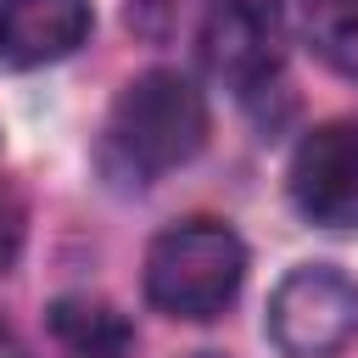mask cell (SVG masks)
I'll return each instance as SVG.
<instances>
[{
	"label": "cell",
	"instance_id": "obj_1",
	"mask_svg": "<svg viewBox=\"0 0 358 358\" xmlns=\"http://www.w3.org/2000/svg\"><path fill=\"white\" fill-rule=\"evenodd\" d=\"M246 280V246L218 218H185L162 229L145 252V296L168 319H218Z\"/></svg>",
	"mask_w": 358,
	"mask_h": 358
},
{
	"label": "cell",
	"instance_id": "obj_2",
	"mask_svg": "<svg viewBox=\"0 0 358 358\" xmlns=\"http://www.w3.org/2000/svg\"><path fill=\"white\" fill-rule=\"evenodd\" d=\"M201 140H207V101L173 67L140 73L112 106V145L134 173H168L190 162Z\"/></svg>",
	"mask_w": 358,
	"mask_h": 358
},
{
	"label": "cell",
	"instance_id": "obj_3",
	"mask_svg": "<svg viewBox=\"0 0 358 358\" xmlns=\"http://www.w3.org/2000/svg\"><path fill=\"white\" fill-rule=\"evenodd\" d=\"M268 341L285 358H336L358 341V280L330 263L291 268L268 296Z\"/></svg>",
	"mask_w": 358,
	"mask_h": 358
},
{
	"label": "cell",
	"instance_id": "obj_4",
	"mask_svg": "<svg viewBox=\"0 0 358 358\" xmlns=\"http://www.w3.org/2000/svg\"><path fill=\"white\" fill-rule=\"evenodd\" d=\"M291 201L319 229H358V123H319L291 151Z\"/></svg>",
	"mask_w": 358,
	"mask_h": 358
},
{
	"label": "cell",
	"instance_id": "obj_5",
	"mask_svg": "<svg viewBox=\"0 0 358 358\" xmlns=\"http://www.w3.org/2000/svg\"><path fill=\"white\" fill-rule=\"evenodd\" d=\"M201 62L229 90H257L285 62V22L268 0H218L201 22Z\"/></svg>",
	"mask_w": 358,
	"mask_h": 358
},
{
	"label": "cell",
	"instance_id": "obj_6",
	"mask_svg": "<svg viewBox=\"0 0 358 358\" xmlns=\"http://www.w3.org/2000/svg\"><path fill=\"white\" fill-rule=\"evenodd\" d=\"M90 39V0H0V56L11 67H45Z\"/></svg>",
	"mask_w": 358,
	"mask_h": 358
},
{
	"label": "cell",
	"instance_id": "obj_7",
	"mask_svg": "<svg viewBox=\"0 0 358 358\" xmlns=\"http://www.w3.org/2000/svg\"><path fill=\"white\" fill-rule=\"evenodd\" d=\"M45 319L67 358H129V347H134L129 319L101 296H56Z\"/></svg>",
	"mask_w": 358,
	"mask_h": 358
},
{
	"label": "cell",
	"instance_id": "obj_8",
	"mask_svg": "<svg viewBox=\"0 0 358 358\" xmlns=\"http://www.w3.org/2000/svg\"><path fill=\"white\" fill-rule=\"evenodd\" d=\"M302 11H308L313 50L336 73L358 78V0H302Z\"/></svg>",
	"mask_w": 358,
	"mask_h": 358
},
{
	"label": "cell",
	"instance_id": "obj_9",
	"mask_svg": "<svg viewBox=\"0 0 358 358\" xmlns=\"http://www.w3.org/2000/svg\"><path fill=\"white\" fill-rule=\"evenodd\" d=\"M17 252H22V196L0 179V274L17 263Z\"/></svg>",
	"mask_w": 358,
	"mask_h": 358
},
{
	"label": "cell",
	"instance_id": "obj_10",
	"mask_svg": "<svg viewBox=\"0 0 358 358\" xmlns=\"http://www.w3.org/2000/svg\"><path fill=\"white\" fill-rule=\"evenodd\" d=\"M0 358H28V347H22V341H17L6 324H0Z\"/></svg>",
	"mask_w": 358,
	"mask_h": 358
}]
</instances>
